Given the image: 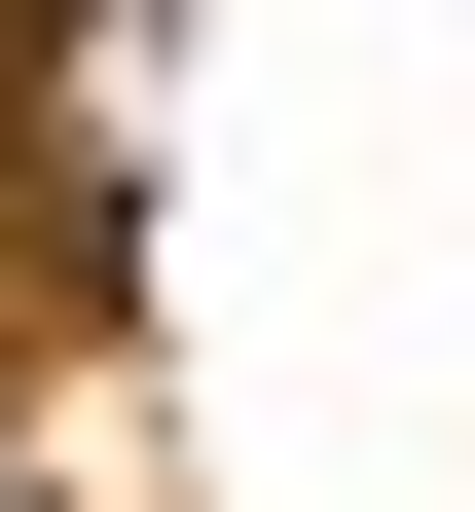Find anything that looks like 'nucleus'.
<instances>
[{
    "label": "nucleus",
    "instance_id": "nucleus-1",
    "mask_svg": "<svg viewBox=\"0 0 475 512\" xmlns=\"http://www.w3.org/2000/svg\"><path fill=\"white\" fill-rule=\"evenodd\" d=\"M0 476H37V403H0Z\"/></svg>",
    "mask_w": 475,
    "mask_h": 512
}]
</instances>
